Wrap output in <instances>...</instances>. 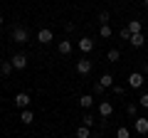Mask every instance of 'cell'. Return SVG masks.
Wrapping results in <instances>:
<instances>
[{
	"label": "cell",
	"mask_w": 148,
	"mask_h": 138,
	"mask_svg": "<svg viewBox=\"0 0 148 138\" xmlns=\"http://www.w3.org/2000/svg\"><path fill=\"white\" fill-rule=\"evenodd\" d=\"M12 40H15L17 44H25L27 40H30V30H27V27H22V25H17L15 30H12Z\"/></svg>",
	"instance_id": "6da1fadb"
},
{
	"label": "cell",
	"mask_w": 148,
	"mask_h": 138,
	"mask_svg": "<svg viewBox=\"0 0 148 138\" xmlns=\"http://www.w3.org/2000/svg\"><path fill=\"white\" fill-rule=\"evenodd\" d=\"M128 86H131V89H141L143 86V74L141 72H131V74H128Z\"/></svg>",
	"instance_id": "7a4b0ae2"
},
{
	"label": "cell",
	"mask_w": 148,
	"mask_h": 138,
	"mask_svg": "<svg viewBox=\"0 0 148 138\" xmlns=\"http://www.w3.org/2000/svg\"><path fill=\"white\" fill-rule=\"evenodd\" d=\"M30 94H25V91H20V94H15V106L17 109H30Z\"/></svg>",
	"instance_id": "3957f363"
},
{
	"label": "cell",
	"mask_w": 148,
	"mask_h": 138,
	"mask_svg": "<svg viewBox=\"0 0 148 138\" xmlns=\"http://www.w3.org/2000/svg\"><path fill=\"white\" fill-rule=\"evenodd\" d=\"M10 62H12V69H25V67H27V57H25L22 52L12 54V57H10Z\"/></svg>",
	"instance_id": "277c9868"
},
{
	"label": "cell",
	"mask_w": 148,
	"mask_h": 138,
	"mask_svg": "<svg viewBox=\"0 0 148 138\" xmlns=\"http://www.w3.org/2000/svg\"><path fill=\"white\" fill-rule=\"evenodd\" d=\"M54 40V35H52V30H47V27H42V30L37 32V42H42V44H49Z\"/></svg>",
	"instance_id": "5b68a950"
},
{
	"label": "cell",
	"mask_w": 148,
	"mask_h": 138,
	"mask_svg": "<svg viewBox=\"0 0 148 138\" xmlns=\"http://www.w3.org/2000/svg\"><path fill=\"white\" fill-rule=\"evenodd\" d=\"M77 72L79 74H89L91 72V59H79L77 62Z\"/></svg>",
	"instance_id": "8992f818"
},
{
	"label": "cell",
	"mask_w": 148,
	"mask_h": 138,
	"mask_svg": "<svg viewBox=\"0 0 148 138\" xmlns=\"http://www.w3.org/2000/svg\"><path fill=\"white\" fill-rule=\"evenodd\" d=\"M133 128H136V133H148V118H136Z\"/></svg>",
	"instance_id": "52a82bcc"
},
{
	"label": "cell",
	"mask_w": 148,
	"mask_h": 138,
	"mask_svg": "<svg viewBox=\"0 0 148 138\" xmlns=\"http://www.w3.org/2000/svg\"><path fill=\"white\" fill-rule=\"evenodd\" d=\"M128 42H131V47H143V44H146V37H143V32H138V35H131V40H128Z\"/></svg>",
	"instance_id": "ba28073f"
},
{
	"label": "cell",
	"mask_w": 148,
	"mask_h": 138,
	"mask_svg": "<svg viewBox=\"0 0 148 138\" xmlns=\"http://www.w3.org/2000/svg\"><path fill=\"white\" fill-rule=\"evenodd\" d=\"M79 49L82 52H91V49H94V40L91 37H82L79 40Z\"/></svg>",
	"instance_id": "9c48e42d"
},
{
	"label": "cell",
	"mask_w": 148,
	"mask_h": 138,
	"mask_svg": "<svg viewBox=\"0 0 148 138\" xmlns=\"http://www.w3.org/2000/svg\"><path fill=\"white\" fill-rule=\"evenodd\" d=\"M99 113H101V116H111V113H114V106H111V104H109V101H101V104H99Z\"/></svg>",
	"instance_id": "30bf717a"
},
{
	"label": "cell",
	"mask_w": 148,
	"mask_h": 138,
	"mask_svg": "<svg viewBox=\"0 0 148 138\" xmlns=\"http://www.w3.org/2000/svg\"><path fill=\"white\" fill-rule=\"evenodd\" d=\"M20 121L25 123V126H30V123L35 121V113H32L30 109H22V113H20Z\"/></svg>",
	"instance_id": "8fae6325"
},
{
	"label": "cell",
	"mask_w": 148,
	"mask_h": 138,
	"mask_svg": "<svg viewBox=\"0 0 148 138\" xmlns=\"http://www.w3.org/2000/svg\"><path fill=\"white\" fill-rule=\"evenodd\" d=\"M79 104L84 109H91V106H94V96H91V94H82L79 96Z\"/></svg>",
	"instance_id": "7c38bea8"
},
{
	"label": "cell",
	"mask_w": 148,
	"mask_h": 138,
	"mask_svg": "<svg viewBox=\"0 0 148 138\" xmlns=\"http://www.w3.org/2000/svg\"><path fill=\"white\" fill-rule=\"evenodd\" d=\"M99 84L104 86V89H109V86H114V77H111V74H101L99 77Z\"/></svg>",
	"instance_id": "4fadbf2b"
},
{
	"label": "cell",
	"mask_w": 148,
	"mask_h": 138,
	"mask_svg": "<svg viewBox=\"0 0 148 138\" xmlns=\"http://www.w3.org/2000/svg\"><path fill=\"white\" fill-rule=\"evenodd\" d=\"M126 30L131 32V35H138V32H141V22H138V20H131V22L126 25Z\"/></svg>",
	"instance_id": "5bb4252c"
},
{
	"label": "cell",
	"mask_w": 148,
	"mask_h": 138,
	"mask_svg": "<svg viewBox=\"0 0 148 138\" xmlns=\"http://www.w3.org/2000/svg\"><path fill=\"white\" fill-rule=\"evenodd\" d=\"M72 52V42H69V40H62V42H59V54H69Z\"/></svg>",
	"instance_id": "9a60e30c"
},
{
	"label": "cell",
	"mask_w": 148,
	"mask_h": 138,
	"mask_svg": "<svg viewBox=\"0 0 148 138\" xmlns=\"http://www.w3.org/2000/svg\"><path fill=\"white\" fill-rule=\"evenodd\" d=\"M77 138H91V128L79 126V128H77Z\"/></svg>",
	"instance_id": "2e32d148"
},
{
	"label": "cell",
	"mask_w": 148,
	"mask_h": 138,
	"mask_svg": "<svg viewBox=\"0 0 148 138\" xmlns=\"http://www.w3.org/2000/svg\"><path fill=\"white\" fill-rule=\"evenodd\" d=\"M10 72H12V62L8 59V62H3V64H0V74H3V77H8Z\"/></svg>",
	"instance_id": "e0dca14e"
},
{
	"label": "cell",
	"mask_w": 148,
	"mask_h": 138,
	"mask_svg": "<svg viewBox=\"0 0 148 138\" xmlns=\"http://www.w3.org/2000/svg\"><path fill=\"white\" fill-rule=\"evenodd\" d=\"M116 138H131V131H128L126 126H119L116 128Z\"/></svg>",
	"instance_id": "ac0fdd59"
},
{
	"label": "cell",
	"mask_w": 148,
	"mask_h": 138,
	"mask_svg": "<svg viewBox=\"0 0 148 138\" xmlns=\"http://www.w3.org/2000/svg\"><path fill=\"white\" fill-rule=\"evenodd\" d=\"M106 59H109V62H119V59H121V52H119V49H109Z\"/></svg>",
	"instance_id": "d6986e66"
},
{
	"label": "cell",
	"mask_w": 148,
	"mask_h": 138,
	"mask_svg": "<svg viewBox=\"0 0 148 138\" xmlns=\"http://www.w3.org/2000/svg\"><path fill=\"white\" fill-rule=\"evenodd\" d=\"M82 123H84L86 128H91L94 126V116H91V113H84V116H82Z\"/></svg>",
	"instance_id": "ffe728a7"
},
{
	"label": "cell",
	"mask_w": 148,
	"mask_h": 138,
	"mask_svg": "<svg viewBox=\"0 0 148 138\" xmlns=\"http://www.w3.org/2000/svg\"><path fill=\"white\" fill-rule=\"evenodd\" d=\"M109 20H111L109 10H101V12H99V22H101V25H109Z\"/></svg>",
	"instance_id": "44dd1931"
},
{
	"label": "cell",
	"mask_w": 148,
	"mask_h": 138,
	"mask_svg": "<svg viewBox=\"0 0 148 138\" xmlns=\"http://www.w3.org/2000/svg\"><path fill=\"white\" fill-rule=\"evenodd\" d=\"M126 113L136 118V113H138V104H128V106H126Z\"/></svg>",
	"instance_id": "7402d4cb"
},
{
	"label": "cell",
	"mask_w": 148,
	"mask_h": 138,
	"mask_svg": "<svg viewBox=\"0 0 148 138\" xmlns=\"http://www.w3.org/2000/svg\"><path fill=\"white\" fill-rule=\"evenodd\" d=\"M99 35H101V37H111V35H114V32H111V27H109V25H101Z\"/></svg>",
	"instance_id": "603a6c76"
},
{
	"label": "cell",
	"mask_w": 148,
	"mask_h": 138,
	"mask_svg": "<svg viewBox=\"0 0 148 138\" xmlns=\"http://www.w3.org/2000/svg\"><path fill=\"white\" fill-rule=\"evenodd\" d=\"M138 106L148 109V94H141V99H138Z\"/></svg>",
	"instance_id": "cb8c5ba5"
},
{
	"label": "cell",
	"mask_w": 148,
	"mask_h": 138,
	"mask_svg": "<svg viewBox=\"0 0 148 138\" xmlns=\"http://www.w3.org/2000/svg\"><path fill=\"white\" fill-rule=\"evenodd\" d=\"M119 37H121V40H126V42H128V40H131V32H128V30H126V27H123V30H121V32H119Z\"/></svg>",
	"instance_id": "d4e9b609"
},
{
	"label": "cell",
	"mask_w": 148,
	"mask_h": 138,
	"mask_svg": "<svg viewBox=\"0 0 148 138\" xmlns=\"http://www.w3.org/2000/svg\"><path fill=\"white\" fill-rule=\"evenodd\" d=\"M94 94H104V86H101L99 81H96V84H94Z\"/></svg>",
	"instance_id": "484cf974"
},
{
	"label": "cell",
	"mask_w": 148,
	"mask_h": 138,
	"mask_svg": "<svg viewBox=\"0 0 148 138\" xmlns=\"http://www.w3.org/2000/svg\"><path fill=\"white\" fill-rule=\"evenodd\" d=\"M114 94H123V86L121 84H114Z\"/></svg>",
	"instance_id": "4316f807"
},
{
	"label": "cell",
	"mask_w": 148,
	"mask_h": 138,
	"mask_svg": "<svg viewBox=\"0 0 148 138\" xmlns=\"http://www.w3.org/2000/svg\"><path fill=\"white\" fill-rule=\"evenodd\" d=\"M3 22H5V20H3V15H0V25H3Z\"/></svg>",
	"instance_id": "83f0119b"
},
{
	"label": "cell",
	"mask_w": 148,
	"mask_h": 138,
	"mask_svg": "<svg viewBox=\"0 0 148 138\" xmlns=\"http://www.w3.org/2000/svg\"><path fill=\"white\" fill-rule=\"evenodd\" d=\"M143 3H146V8H148V0H143Z\"/></svg>",
	"instance_id": "f1b7e54d"
}]
</instances>
